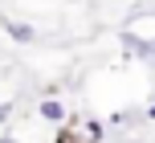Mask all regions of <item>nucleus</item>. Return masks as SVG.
I'll use <instances>...</instances> for the list:
<instances>
[{
	"label": "nucleus",
	"instance_id": "nucleus-3",
	"mask_svg": "<svg viewBox=\"0 0 155 143\" xmlns=\"http://www.w3.org/2000/svg\"><path fill=\"white\" fill-rule=\"evenodd\" d=\"M139 57H151V62H155V41H143V53Z\"/></svg>",
	"mask_w": 155,
	"mask_h": 143
},
{
	"label": "nucleus",
	"instance_id": "nucleus-2",
	"mask_svg": "<svg viewBox=\"0 0 155 143\" xmlns=\"http://www.w3.org/2000/svg\"><path fill=\"white\" fill-rule=\"evenodd\" d=\"M41 115H45L49 123H61V119H65V106L53 102V98H45V102H41Z\"/></svg>",
	"mask_w": 155,
	"mask_h": 143
},
{
	"label": "nucleus",
	"instance_id": "nucleus-4",
	"mask_svg": "<svg viewBox=\"0 0 155 143\" xmlns=\"http://www.w3.org/2000/svg\"><path fill=\"white\" fill-rule=\"evenodd\" d=\"M147 119H155V102H151V106H147Z\"/></svg>",
	"mask_w": 155,
	"mask_h": 143
},
{
	"label": "nucleus",
	"instance_id": "nucleus-5",
	"mask_svg": "<svg viewBox=\"0 0 155 143\" xmlns=\"http://www.w3.org/2000/svg\"><path fill=\"white\" fill-rule=\"evenodd\" d=\"M0 143H12V139H0Z\"/></svg>",
	"mask_w": 155,
	"mask_h": 143
},
{
	"label": "nucleus",
	"instance_id": "nucleus-1",
	"mask_svg": "<svg viewBox=\"0 0 155 143\" xmlns=\"http://www.w3.org/2000/svg\"><path fill=\"white\" fill-rule=\"evenodd\" d=\"M4 29H8L12 41H33L37 37V29H33V25H21V21H4Z\"/></svg>",
	"mask_w": 155,
	"mask_h": 143
}]
</instances>
